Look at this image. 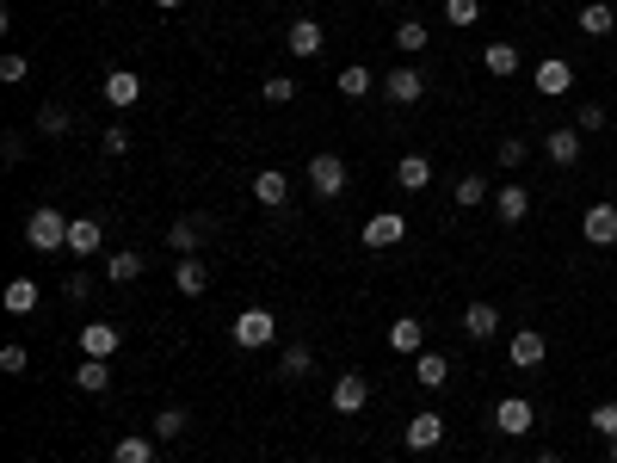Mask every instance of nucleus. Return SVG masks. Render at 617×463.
<instances>
[{
    "label": "nucleus",
    "instance_id": "9",
    "mask_svg": "<svg viewBox=\"0 0 617 463\" xmlns=\"http://www.w3.org/2000/svg\"><path fill=\"white\" fill-rule=\"evenodd\" d=\"M580 235H587V247H617V204H593L580 217Z\"/></svg>",
    "mask_w": 617,
    "mask_h": 463
},
{
    "label": "nucleus",
    "instance_id": "15",
    "mask_svg": "<svg viewBox=\"0 0 617 463\" xmlns=\"http://www.w3.org/2000/svg\"><path fill=\"white\" fill-rule=\"evenodd\" d=\"M136 99H142V75H136V68H112V75H105V105L130 112Z\"/></svg>",
    "mask_w": 617,
    "mask_h": 463
},
{
    "label": "nucleus",
    "instance_id": "44",
    "mask_svg": "<svg viewBox=\"0 0 617 463\" xmlns=\"http://www.w3.org/2000/svg\"><path fill=\"white\" fill-rule=\"evenodd\" d=\"M574 130H605V105L587 99V105H580V124H574Z\"/></svg>",
    "mask_w": 617,
    "mask_h": 463
},
{
    "label": "nucleus",
    "instance_id": "12",
    "mask_svg": "<svg viewBox=\"0 0 617 463\" xmlns=\"http://www.w3.org/2000/svg\"><path fill=\"white\" fill-rule=\"evenodd\" d=\"M75 340H81V359H112V352L124 346V334H118L112 322H87Z\"/></svg>",
    "mask_w": 617,
    "mask_h": 463
},
{
    "label": "nucleus",
    "instance_id": "30",
    "mask_svg": "<svg viewBox=\"0 0 617 463\" xmlns=\"http://www.w3.org/2000/svg\"><path fill=\"white\" fill-rule=\"evenodd\" d=\"M142 266H149V260H142L136 247H118V254L105 260V278H112V284H130V278H142Z\"/></svg>",
    "mask_w": 617,
    "mask_h": 463
},
{
    "label": "nucleus",
    "instance_id": "21",
    "mask_svg": "<svg viewBox=\"0 0 617 463\" xmlns=\"http://www.w3.org/2000/svg\"><path fill=\"white\" fill-rule=\"evenodd\" d=\"M543 155H550L556 167H574V161H580V130H574V124L550 130V136H543Z\"/></svg>",
    "mask_w": 617,
    "mask_h": 463
},
{
    "label": "nucleus",
    "instance_id": "26",
    "mask_svg": "<svg viewBox=\"0 0 617 463\" xmlns=\"http://www.w3.org/2000/svg\"><path fill=\"white\" fill-rule=\"evenodd\" d=\"M395 186H402V192H426L432 186V161L426 155H402V161H395Z\"/></svg>",
    "mask_w": 617,
    "mask_h": 463
},
{
    "label": "nucleus",
    "instance_id": "34",
    "mask_svg": "<svg viewBox=\"0 0 617 463\" xmlns=\"http://www.w3.org/2000/svg\"><path fill=\"white\" fill-rule=\"evenodd\" d=\"M149 433H155V439H186V408H173V402H167V408L155 414Z\"/></svg>",
    "mask_w": 617,
    "mask_h": 463
},
{
    "label": "nucleus",
    "instance_id": "4",
    "mask_svg": "<svg viewBox=\"0 0 617 463\" xmlns=\"http://www.w3.org/2000/svg\"><path fill=\"white\" fill-rule=\"evenodd\" d=\"M402 235H408V217H402V210H377V217L358 229V241L377 247V254H383V247H402Z\"/></svg>",
    "mask_w": 617,
    "mask_h": 463
},
{
    "label": "nucleus",
    "instance_id": "28",
    "mask_svg": "<svg viewBox=\"0 0 617 463\" xmlns=\"http://www.w3.org/2000/svg\"><path fill=\"white\" fill-rule=\"evenodd\" d=\"M112 463H155V433H124L112 445Z\"/></svg>",
    "mask_w": 617,
    "mask_h": 463
},
{
    "label": "nucleus",
    "instance_id": "41",
    "mask_svg": "<svg viewBox=\"0 0 617 463\" xmlns=\"http://www.w3.org/2000/svg\"><path fill=\"white\" fill-rule=\"evenodd\" d=\"M25 365H31V352H25L19 340H7V346H0V371H7V377H19Z\"/></svg>",
    "mask_w": 617,
    "mask_h": 463
},
{
    "label": "nucleus",
    "instance_id": "22",
    "mask_svg": "<svg viewBox=\"0 0 617 463\" xmlns=\"http://www.w3.org/2000/svg\"><path fill=\"white\" fill-rule=\"evenodd\" d=\"M494 217H500V223H525V217H531V192H525V186H500V192H494Z\"/></svg>",
    "mask_w": 617,
    "mask_h": 463
},
{
    "label": "nucleus",
    "instance_id": "37",
    "mask_svg": "<svg viewBox=\"0 0 617 463\" xmlns=\"http://www.w3.org/2000/svg\"><path fill=\"white\" fill-rule=\"evenodd\" d=\"M482 192H488V186H482V180H476V173H463V180H457V186H451V198H457V204H463V210H476V204H482Z\"/></svg>",
    "mask_w": 617,
    "mask_h": 463
},
{
    "label": "nucleus",
    "instance_id": "16",
    "mask_svg": "<svg viewBox=\"0 0 617 463\" xmlns=\"http://www.w3.org/2000/svg\"><path fill=\"white\" fill-rule=\"evenodd\" d=\"M99 247H105V223H99V217H75V223H68V254L93 260Z\"/></svg>",
    "mask_w": 617,
    "mask_h": 463
},
{
    "label": "nucleus",
    "instance_id": "47",
    "mask_svg": "<svg viewBox=\"0 0 617 463\" xmlns=\"http://www.w3.org/2000/svg\"><path fill=\"white\" fill-rule=\"evenodd\" d=\"M537 463H562V457H537Z\"/></svg>",
    "mask_w": 617,
    "mask_h": 463
},
{
    "label": "nucleus",
    "instance_id": "17",
    "mask_svg": "<svg viewBox=\"0 0 617 463\" xmlns=\"http://www.w3.org/2000/svg\"><path fill=\"white\" fill-rule=\"evenodd\" d=\"M173 291H179V297H204V291H210V266H204L198 254H186V260L173 266Z\"/></svg>",
    "mask_w": 617,
    "mask_h": 463
},
{
    "label": "nucleus",
    "instance_id": "48",
    "mask_svg": "<svg viewBox=\"0 0 617 463\" xmlns=\"http://www.w3.org/2000/svg\"><path fill=\"white\" fill-rule=\"evenodd\" d=\"M611 463H617V439H611Z\"/></svg>",
    "mask_w": 617,
    "mask_h": 463
},
{
    "label": "nucleus",
    "instance_id": "33",
    "mask_svg": "<svg viewBox=\"0 0 617 463\" xmlns=\"http://www.w3.org/2000/svg\"><path fill=\"white\" fill-rule=\"evenodd\" d=\"M334 87H340V99H365L377 81H371V68H365V62H352V68H340V81H334Z\"/></svg>",
    "mask_w": 617,
    "mask_h": 463
},
{
    "label": "nucleus",
    "instance_id": "45",
    "mask_svg": "<svg viewBox=\"0 0 617 463\" xmlns=\"http://www.w3.org/2000/svg\"><path fill=\"white\" fill-rule=\"evenodd\" d=\"M99 142H105V155H124V149H130V130H124V124H112Z\"/></svg>",
    "mask_w": 617,
    "mask_h": 463
},
{
    "label": "nucleus",
    "instance_id": "46",
    "mask_svg": "<svg viewBox=\"0 0 617 463\" xmlns=\"http://www.w3.org/2000/svg\"><path fill=\"white\" fill-rule=\"evenodd\" d=\"M155 7H186V0H155Z\"/></svg>",
    "mask_w": 617,
    "mask_h": 463
},
{
    "label": "nucleus",
    "instance_id": "49",
    "mask_svg": "<svg viewBox=\"0 0 617 463\" xmlns=\"http://www.w3.org/2000/svg\"><path fill=\"white\" fill-rule=\"evenodd\" d=\"M93 7H112V0H93Z\"/></svg>",
    "mask_w": 617,
    "mask_h": 463
},
{
    "label": "nucleus",
    "instance_id": "7",
    "mask_svg": "<svg viewBox=\"0 0 617 463\" xmlns=\"http://www.w3.org/2000/svg\"><path fill=\"white\" fill-rule=\"evenodd\" d=\"M494 426H500L506 439H525L531 426H537V408H531L525 396H500V408H494Z\"/></svg>",
    "mask_w": 617,
    "mask_h": 463
},
{
    "label": "nucleus",
    "instance_id": "2",
    "mask_svg": "<svg viewBox=\"0 0 617 463\" xmlns=\"http://www.w3.org/2000/svg\"><path fill=\"white\" fill-rule=\"evenodd\" d=\"M272 340H278L272 309H241V315H235V346H241V352H266Z\"/></svg>",
    "mask_w": 617,
    "mask_h": 463
},
{
    "label": "nucleus",
    "instance_id": "24",
    "mask_svg": "<svg viewBox=\"0 0 617 463\" xmlns=\"http://www.w3.org/2000/svg\"><path fill=\"white\" fill-rule=\"evenodd\" d=\"M309 371H315V352H309L303 340H290V346H284V359H278V383H303Z\"/></svg>",
    "mask_w": 617,
    "mask_h": 463
},
{
    "label": "nucleus",
    "instance_id": "5",
    "mask_svg": "<svg viewBox=\"0 0 617 463\" xmlns=\"http://www.w3.org/2000/svg\"><path fill=\"white\" fill-rule=\"evenodd\" d=\"M402 445H408V451H439V445H445V414H439V408H420V414L408 420Z\"/></svg>",
    "mask_w": 617,
    "mask_h": 463
},
{
    "label": "nucleus",
    "instance_id": "20",
    "mask_svg": "<svg viewBox=\"0 0 617 463\" xmlns=\"http://www.w3.org/2000/svg\"><path fill=\"white\" fill-rule=\"evenodd\" d=\"M482 68H488L494 81H513V75H519V44H506V38H494V44L482 50Z\"/></svg>",
    "mask_w": 617,
    "mask_h": 463
},
{
    "label": "nucleus",
    "instance_id": "40",
    "mask_svg": "<svg viewBox=\"0 0 617 463\" xmlns=\"http://www.w3.org/2000/svg\"><path fill=\"white\" fill-rule=\"evenodd\" d=\"M494 155H500V167H525V155H531V149H525V136H500V149H494Z\"/></svg>",
    "mask_w": 617,
    "mask_h": 463
},
{
    "label": "nucleus",
    "instance_id": "25",
    "mask_svg": "<svg viewBox=\"0 0 617 463\" xmlns=\"http://www.w3.org/2000/svg\"><path fill=\"white\" fill-rule=\"evenodd\" d=\"M167 247H173L179 260H186V254H198V247H204V217H179V223L167 229Z\"/></svg>",
    "mask_w": 617,
    "mask_h": 463
},
{
    "label": "nucleus",
    "instance_id": "11",
    "mask_svg": "<svg viewBox=\"0 0 617 463\" xmlns=\"http://www.w3.org/2000/svg\"><path fill=\"white\" fill-rule=\"evenodd\" d=\"M531 87H537L543 99H562V93L574 87V68H568L562 56H543V62H537V75H531Z\"/></svg>",
    "mask_w": 617,
    "mask_h": 463
},
{
    "label": "nucleus",
    "instance_id": "42",
    "mask_svg": "<svg viewBox=\"0 0 617 463\" xmlns=\"http://www.w3.org/2000/svg\"><path fill=\"white\" fill-rule=\"evenodd\" d=\"M25 75H31V68H25V56H19V50H13V56H0V81H7V87H13V81H25Z\"/></svg>",
    "mask_w": 617,
    "mask_h": 463
},
{
    "label": "nucleus",
    "instance_id": "18",
    "mask_svg": "<svg viewBox=\"0 0 617 463\" xmlns=\"http://www.w3.org/2000/svg\"><path fill=\"white\" fill-rule=\"evenodd\" d=\"M253 198H260L266 210H284L290 204V180H284L278 167H260V173H253Z\"/></svg>",
    "mask_w": 617,
    "mask_h": 463
},
{
    "label": "nucleus",
    "instance_id": "31",
    "mask_svg": "<svg viewBox=\"0 0 617 463\" xmlns=\"http://www.w3.org/2000/svg\"><path fill=\"white\" fill-rule=\"evenodd\" d=\"M611 25H617V13L605 0H587V7H580V31H587V38H611Z\"/></svg>",
    "mask_w": 617,
    "mask_h": 463
},
{
    "label": "nucleus",
    "instance_id": "39",
    "mask_svg": "<svg viewBox=\"0 0 617 463\" xmlns=\"http://www.w3.org/2000/svg\"><path fill=\"white\" fill-rule=\"evenodd\" d=\"M587 426H593V433H605V439H617V402H599V408L587 414Z\"/></svg>",
    "mask_w": 617,
    "mask_h": 463
},
{
    "label": "nucleus",
    "instance_id": "35",
    "mask_svg": "<svg viewBox=\"0 0 617 463\" xmlns=\"http://www.w3.org/2000/svg\"><path fill=\"white\" fill-rule=\"evenodd\" d=\"M38 136H68V105H38Z\"/></svg>",
    "mask_w": 617,
    "mask_h": 463
},
{
    "label": "nucleus",
    "instance_id": "8",
    "mask_svg": "<svg viewBox=\"0 0 617 463\" xmlns=\"http://www.w3.org/2000/svg\"><path fill=\"white\" fill-rule=\"evenodd\" d=\"M309 186L321 198H340L346 192V161L340 155H309Z\"/></svg>",
    "mask_w": 617,
    "mask_h": 463
},
{
    "label": "nucleus",
    "instance_id": "43",
    "mask_svg": "<svg viewBox=\"0 0 617 463\" xmlns=\"http://www.w3.org/2000/svg\"><path fill=\"white\" fill-rule=\"evenodd\" d=\"M62 291H68V303H87V297H93V278L75 272V278H62Z\"/></svg>",
    "mask_w": 617,
    "mask_h": 463
},
{
    "label": "nucleus",
    "instance_id": "10",
    "mask_svg": "<svg viewBox=\"0 0 617 463\" xmlns=\"http://www.w3.org/2000/svg\"><path fill=\"white\" fill-rule=\"evenodd\" d=\"M414 383L420 389H432V396H439V389H451V359H445V352H414Z\"/></svg>",
    "mask_w": 617,
    "mask_h": 463
},
{
    "label": "nucleus",
    "instance_id": "14",
    "mask_svg": "<svg viewBox=\"0 0 617 463\" xmlns=\"http://www.w3.org/2000/svg\"><path fill=\"white\" fill-rule=\"evenodd\" d=\"M365 402H371V383L358 377V371L334 377V414H365Z\"/></svg>",
    "mask_w": 617,
    "mask_h": 463
},
{
    "label": "nucleus",
    "instance_id": "29",
    "mask_svg": "<svg viewBox=\"0 0 617 463\" xmlns=\"http://www.w3.org/2000/svg\"><path fill=\"white\" fill-rule=\"evenodd\" d=\"M75 383L87 389V396H105V389H112V359H81Z\"/></svg>",
    "mask_w": 617,
    "mask_h": 463
},
{
    "label": "nucleus",
    "instance_id": "32",
    "mask_svg": "<svg viewBox=\"0 0 617 463\" xmlns=\"http://www.w3.org/2000/svg\"><path fill=\"white\" fill-rule=\"evenodd\" d=\"M426 44H432V31H426L420 19H402V25H395V50H402V56H426Z\"/></svg>",
    "mask_w": 617,
    "mask_h": 463
},
{
    "label": "nucleus",
    "instance_id": "23",
    "mask_svg": "<svg viewBox=\"0 0 617 463\" xmlns=\"http://www.w3.org/2000/svg\"><path fill=\"white\" fill-rule=\"evenodd\" d=\"M463 334H469V340H494V334H500V309H494V303H469V309H463Z\"/></svg>",
    "mask_w": 617,
    "mask_h": 463
},
{
    "label": "nucleus",
    "instance_id": "3",
    "mask_svg": "<svg viewBox=\"0 0 617 463\" xmlns=\"http://www.w3.org/2000/svg\"><path fill=\"white\" fill-rule=\"evenodd\" d=\"M383 99H389V105H420V99H426V75H420L414 62L389 68V75H383Z\"/></svg>",
    "mask_w": 617,
    "mask_h": 463
},
{
    "label": "nucleus",
    "instance_id": "38",
    "mask_svg": "<svg viewBox=\"0 0 617 463\" xmlns=\"http://www.w3.org/2000/svg\"><path fill=\"white\" fill-rule=\"evenodd\" d=\"M445 19L451 25H476L482 19V0H445Z\"/></svg>",
    "mask_w": 617,
    "mask_h": 463
},
{
    "label": "nucleus",
    "instance_id": "6",
    "mask_svg": "<svg viewBox=\"0 0 617 463\" xmlns=\"http://www.w3.org/2000/svg\"><path fill=\"white\" fill-rule=\"evenodd\" d=\"M506 359H513V371H537L543 359H550V340H543L537 328H519L513 340H506Z\"/></svg>",
    "mask_w": 617,
    "mask_h": 463
},
{
    "label": "nucleus",
    "instance_id": "19",
    "mask_svg": "<svg viewBox=\"0 0 617 463\" xmlns=\"http://www.w3.org/2000/svg\"><path fill=\"white\" fill-rule=\"evenodd\" d=\"M284 50H290V56H303V62H309V56H321V25H315V19H290Z\"/></svg>",
    "mask_w": 617,
    "mask_h": 463
},
{
    "label": "nucleus",
    "instance_id": "36",
    "mask_svg": "<svg viewBox=\"0 0 617 463\" xmlns=\"http://www.w3.org/2000/svg\"><path fill=\"white\" fill-rule=\"evenodd\" d=\"M260 99H266V105H290V99H297V81L272 75V81H260Z\"/></svg>",
    "mask_w": 617,
    "mask_h": 463
},
{
    "label": "nucleus",
    "instance_id": "27",
    "mask_svg": "<svg viewBox=\"0 0 617 463\" xmlns=\"http://www.w3.org/2000/svg\"><path fill=\"white\" fill-rule=\"evenodd\" d=\"M0 303H7V315H31V309H38V278H7Z\"/></svg>",
    "mask_w": 617,
    "mask_h": 463
},
{
    "label": "nucleus",
    "instance_id": "13",
    "mask_svg": "<svg viewBox=\"0 0 617 463\" xmlns=\"http://www.w3.org/2000/svg\"><path fill=\"white\" fill-rule=\"evenodd\" d=\"M389 352H402V359L426 352V328H420V315H395V322H389Z\"/></svg>",
    "mask_w": 617,
    "mask_h": 463
},
{
    "label": "nucleus",
    "instance_id": "1",
    "mask_svg": "<svg viewBox=\"0 0 617 463\" xmlns=\"http://www.w3.org/2000/svg\"><path fill=\"white\" fill-rule=\"evenodd\" d=\"M25 241L38 247V254H56V247H68V217L62 210H50V204H38L25 217Z\"/></svg>",
    "mask_w": 617,
    "mask_h": 463
}]
</instances>
